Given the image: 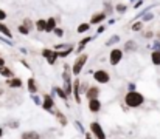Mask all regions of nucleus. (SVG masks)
I'll return each instance as SVG.
<instances>
[{
  "mask_svg": "<svg viewBox=\"0 0 160 139\" xmlns=\"http://www.w3.org/2000/svg\"><path fill=\"white\" fill-rule=\"evenodd\" d=\"M89 28H90V23H81V25L78 26V33H79V34H84L86 31H89Z\"/></svg>",
  "mask_w": 160,
  "mask_h": 139,
  "instance_id": "obj_22",
  "label": "nucleus"
},
{
  "mask_svg": "<svg viewBox=\"0 0 160 139\" xmlns=\"http://www.w3.org/2000/svg\"><path fill=\"white\" fill-rule=\"evenodd\" d=\"M28 91L31 93V94H36L38 93V85H36V81L33 77L28 79Z\"/></svg>",
  "mask_w": 160,
  "mask_h": 139,
  "instance_id": "obj_17",
  "label": "nucleus"
},
{
  "mask_svg": "<svg viewBox=\"0 0 160 139\" xmlns=\"http://www.w3.org/2000/svg\"><path fill=\"white\" fill-rule=\"evenodd\" d=\"M0 33H2L3 36L9 37V39H11V36H12V34H11V30H9V28H8L3 22H0Z\"/></svg>",
  "mask_w": 160,
  "mask_h": 139,
  "instance_id": "obj_20",
  "label": "nucleus"
},
{
  "mask_svg": "<svg viewBox=\"0 0 160 139\" xmlns=\"http://www.w3.org/2000/svg\"><path fill=\"white\" fill-rule=\"evenodd\" d=\"M151 60H152V63L154 65H160V51H152V54H151Z\"/></svg>",
  "mask_w": 160,
  "mask_h": 139,
  "instance_id": "obj_21",
  "label": "nucleus"
},
{
  "mask_svg": "<svg viewBox=\"0 0 160 139\" xmlns=\"http://www.w3.org/2000/svg\"><path fill=\"white\" fill-rule=\"evenodd\" d=\"M0 67H5V59L0 57Z\"/></svg>",
  "mask_w": 160,
  "mask_h": 139,
  "instance_id": "obj_36",
  "label": "nucleus"
},
{
  "mask_svg": "<svg viewBox=\"0 0 160 139\" xmlns=\"http://www.w3.org/2000/svg\"><path fill=\"white\" fill-rule=\"evenodd\" d=\"M87 59H89L87 54H79V56L76 57V60H75V63H73V67H72V73H73L75 76H78V74L82 71L84 65L87 63Z\"/></svg>",
  "mask_w": 160,
  "mask_h": 139,
  "instance_id": "obj_2",
  "label": "nucleus"
},
{
  "mask_svg": "<svg viewBox=\"0 0 160 139\" xmlns=\"http://www.w3.org/2000/svg\"><path fill=\"white\" fill-rule=\"evenodd\" d=\"M142 25H143L142 22H137V23L132 25V30H134V31H140V30H142Z\"/></svg>",
  "mask_w": 160,
  "mask_h": 139,
  "instance_id": "obj_31",
  "label": "nucleus"
},
{
  "mask_svg": "<svg viewBox=\"0 0 160 139\" xmlns=\"http://www.w3.org/2000/svg\"><path fill=\"white\" fill-rule=\"evenodd\" d=\"M56 113V118H58V121H59V124L62 125V127H65L67 124H68V121H67V118H65V114L62 113V111H54Z\"/></svg>",
  "mask_w": 160,
  "mask_h": 139,
  "instance_id": "obj_16",
  "label": "nucleus"
},
{
  "mask_svg": "<svg viewBox=\"0 0 160 139\" xmlns=\"http://www.w3.org/2000/svg\"><path fill=\"white\" fill-rule=\"evenodd\" d=\"M45 111H48V113H53L54 111V100L53 97L50 96V94H45L44 96V100H42V105H41Z\"/></svg>",
  "mask_w": 160,
  "mask_h": 139,
  "instance_id": "obj_6",
  "label": "nucleus"
},
{
  "mask_svg": "<svg viewBox=\"0 0 160 139\" xmlns=\"http://www.w3.org/2000/svg\"><path fill=\"white\" fill-rule=\"evenodd\" d=\"M17 30H19V33H20V34H23V36H27V34L30 33V30H27L23 25H19V28H17Z\"/></svg>",
  "mask_w": 160,
  "mask_h": 139,
  "instance_id": "obj_28",
  "label": "nucleus"
},
{
  "mask_svg": "<svg viewBox=\"0 0 160 139\" xmlns=\"http://www.w3.org/2000/svg\"><path fill=\"white\" fill-rule=\"evenodd\" d=\"M93 79L98 82V84H107L109 81H110V76H109V73H107L106 70H97L95 73H93Z\"/></svg>",
  "mask_w": 160,
  "mask_h": 139,
  "instance_id": "obj_5",
  "label": "nucleus"
},
{
  "mask_svg": "<svg viewBox=\"0 0 160 139\" xmlns=\"http://www.w3.org/2000/svg\"><path fill=\"white\" fill-rule=\"evenodd\" d=\"M2 94H3V90H2V88H0V96H2Z\"/></svg>",
  "mask_w": 160,
  "mask_h": 139,
  "instance_id": "obj_39",
  "label": "nucleus"
},
{
  "mask_svg": "<svg viewBox=\"0 0 160 139\" xmlns=\"http://www.w3.org/2000/svg\"><path fill=\"white\" fill-rule=\"evenodd\" d=\"M22 79H19V77H11V79H8L6 81V85L9 87V88H22Z\"/></svg>",
  "mask_w": 160,
  "mask_h": 139,
  "instance_id": "obj_14",
  "label": "nucleus"
},
{
  "mask_svg": "<svg viewBox=\"0 0 160 139\" xmlns=\"http://www.w3.org/2000/svg\"><path fill=\"white\" fill-rule=\"evenodd\" d=\"M103 31H104V26H100V28H98V34H101Z\"/></svg>",
  "mask_w": 160,
  "mask_h": 139,
  "instance_id": "obj_37",
  "label": "nucleus"
},
{
  "mask_svg": "<svg viewBox=\"0 0 160 139\" xmlns=\"http://www.w3.org/2000/svg\"><path fill=\"white\" fill-rule=\"evenodd\" d=\"M84 138H86V139H93V136H92V133H89V132H86V135H84Z\"/></svg>",
  "mask_w": 160,
  "mask_h": 139,
  "instance_id": "obj_35",
  "label": "nucleus"
},
{
  "mask_svg": "<svg viewBox=\"0 0 160 139\" xmlns=\"http://www.w3.org/2000/svg\"><path fill=\"white\" fill-rule=\"evenodd\" d=\"M124 104L129 108H138L145 104V96L138 91H129L124 96Z\"/></svg>",
  "mask_w": 160,
  "mask_h": 139,
  "instance_id": "obj_1",
  "label": "nucleus"
},
{
  "mask_svg": "<svg viewBox=\"0 0 160 139\" xmlns=\"http://www.w3.org/2000/svg\"><path fill=\"white\" fill-rule=\"evenodd\" d=\"M115 42H118V36H113L110 40H107L106 45H112V44H115Z\"/></svg>",
  "mask_w": 160,
  "mask_h": 139,
  "instance_id": "obj_33",
  "label": "nucleus"
},
{
  "mask_svg": "<svg viewBox=\"0 0 160 139\" xmlns=\"http://www.w3.org/2000/svg\"><path fill=\"white\" fill-rule=\"evenodd\" d=\"M45 26H47V20H45V19H39V20L36 22V30H38V31L44 33V31H45Z\"/></svg>",
  "mask_w": 160,
  "mask_h": 139,
  "instance_id": "obj_19",
  "label": "nucleus"
},
{
  "mask_svg": "<svg viewBox=\"0 0 160 139\" xmlns=\"http://www.w3.org/2000/svg\"><path fill=\"white\" fill-rule=\"evenodd\" d=\"M64 85H65L64 93H65L67 96H72V81H70L68 71H65V73H64Z\"/></svg>",
  "mask_w": 160,
  "mask_h": 139,
  "instance_id": "obj_12",
  "label": "nucleus"
},
{
  "mask_svg": "<svg viewBox=\"0 0 160 139\" xmlns=\"http://www.w3.org/2000/svg\"><path fill=\"white\" fill-rule=\"evenodd\" d=\"M89 111L90 113H100L101 111V102H100V99L89 100Z\"/></svg>",
  "mask_w": 160,
  "mask_h": 139,
  "instance_id": "obj_8",
  "label": "nucleus"
},
{
  "mask_svg": "<svg viewBox=\"0 0 160 139\" xmlns=\"http://www.w3.org/2000/svg\"><path fill=\"white\" fill-rule=\"evenodd\" d=\"M121 57H123V51L120 48H113L110 51V54H109V63L115 67V65H118L121 62Z\"/></svg>",
  "mask_w": 160,
  "mask_h": 139,
  "instance_id": "obj_4",
  "label": "nucleus"
},
{
  "mask_svg": "<svg viewBox=\"0 0 160 139\" xmlns=\"http://www.w3.org/2000/svg\"><path fill=\"white\" fill-rule=\"evenodd\" d=\"M104 20H106V12H97V14L92 16L90 25H100V23H103Z\"/></svg>",
  "mask_w": 160,
  "mask_h": 139,
  "instance_id": "obj_9",
  "label": "nucleus"
},
{
  "mask_svg": "<svg viewBox=\"0 0 160 139\" xmlns=\"http://www.w3.org/2000/svg\"><path fill=\"white\" fill-rule=\"evenodd\" d=\"M90 133H92V136L95 139H107L106 133H104V130H103V127H101V124L97 122V121L90 122Z\"/></svg>",
  "mask_w": 160,
  "mask_h": 139,
  "instance_id": "obj_3",
  "label": "nucleus"
},
{
  "mask_svg": "<svg viewBox=\"0 0 160 139\" xmlns=\"http://www.w3.org/2000/svg\"><path fill=\"white\" fill-rule=\"evenodd\" d=\"M42 56L47 59V62L50 63V65H53L54 60L58 59V51H53V49H42Z\"/></svg>",
  "mask_w": 160,
  "mask_h": 139,
  "instance_id": "obj_7",
  "label": "nucleus"
},
{
  "mask_svg": "<svg viewBox=\"0 0 160 139\" xmlns=\"http://www.w3.org/2000/svg\"><path fill=\"white\" fill-rule=\"evenodd\" d=\"M20 139H41V133L34 132V130H28L20 135Z\"/></svg>",
  "mask_w": 160,
  "mask_h": 139,
  "instance_id": "obj_13",
  "label": "nucleus"
},
{
  "mask_svg": "<svg viewBox=\"0 0 160 139\" xmlns=\"http://www.w3.org/2000/svg\"><path fill=\"white\" fill-rule=\"evenodd\" d=\"M89 100H92V99H98V96H100V88L98 87H89V90L86 91L84 94Z\"/></svg>",
  "mask_w": 160,
  "mask_h": 139,
  "instance_id": "obj_11",
  "label": "nucleus"
},
{
  "mask_svg": "<svg viewBox=\"0 0 160 139\" xmlns=\"http://www.w3.org/2000/svg\"><path fill=\"white\" fill-rule=\"evenodd\" d=\"M54 91H56V94H58V96H59V97H61L62 100H65V102H67V99H68V96H67V94L64 93V90H62L61 87H59V88H54Z\"/></svg>",
  "mask_w": 160,
  "mask_h": 139,
  "instance_id": "obj_23",
  "label": "nucleus"
},
{
  "mask_svg": "<svg viewBox=\"0 0 160 139\" xmlns=\"http://www.w3.org/2000/svg\"><path fill=\"white\" fill-rule=\"evenodd\" d=\"M8 127H9V128H17V127H19V122H17V121L8 122Z\"/></svg>",
  "mask_w": 160,
  "mask_h": 139,
  "instance_id": "obj_32",
  "label": "nucleus"
},
{
  "mask_svg": "<svg viewBox=\"0 0 160 139\" xmlns=\"http://www.w3.org/2000/svg\"><path fill=\"white\" fill-rule=\"evenodd\" d=\"M56 19L54 17H50V19H47V26H45V31L47 33H50V31H53L54 28H56Z\"/></svg>",
  "mask_w": 160,
  "mask_h": 139,
  "instance_id": "obj_15",
  "label": "nucleus"
},
{
  "mask_svg": "<svg viewBox=\"0 0 160 139\" xmlns=\"http://www.w3.org/2000/svg\"><path fill=\"white\" fill-rule=\"evenodd\" d=\"M128 51H131V49H137V44L134 42V40H129L128 44H126V46H124Z\"/></svg>",
  "mask_w": 160,
  "mask_h": 139,
  "instance_id": "obj_26",
  "label": "nucleus"
},
{
  "mask_svg": "<svg viewBox=\"0 0 160 139\" xmlns=\"http://www.w3.org/2000/svg\"><path fill=\"white\" fill-rule=\"evenodd\" d=\"M27 30H31V28H34V23L30 20V19H23V23H22Z\"/></svg>",
  "mask_w": 160,
  "mask_h": 139,
  "instance_id": "obj_25",
  "label": "nucleus"
},
{
  "mask_svg": "<svg viewBox=\"0 0 160 139\" xmlns=\"http://www.w3.org/2000/svg\"><path fill=\"white\" fill-rule=\"evenodd\" d=\"M90 40H92V37H84V39H82L81 42H79V48H78V51H81V49H82L84 46L87 45V44H89Z\"/></svg>",
  "mask_w": 160,
  "mask_h": 139,
  "instance_id": "obj_24",
  "label": "nucleus"
},
{
  "mask_svg": "<svg viewBox=\"0 0 160 139\" xmlns=\"http://www.w3.org/2000/svg\"><path fill=\"white\" fill-rule=\"evenodd\" d=\"M53 33L58 36V37H62V36H64V30H61V28H54Z\"/></svg>",
  "mask_w": 160,
  "mask_h": 139,
  "instance_id": "obj_30",
  "label": "nucleus"
},
{
  "mask_svg": "<svg viewBox=\"0 0 160 139\" xmlns=\"http://www.w3.org/2000/svg\"><path fill=\"white\" fill-rule=\"evenodd\" d=\"M126 8H128L126 5H121V3H118V5H117V12H120V14H121V12H126Z\"/></svg>",
  "mask_w": 160,
  "mask_h": 139,
  "instance_id": "obj_27",
  "label": "nucleus"
},
{
  "mask_svg": "<svg viewBox=\"0 0 160 139\" xmlns=\"http://www.w3.org/2000/svg\"><path fill=\"white\" fill-rule=\"evenodd\" d=\"M3 135H5V132H3V127H0V138H3Z\"/></svg>",
  "mask_w": 160,
  "mask_h": 139,
  "instance_id": "obj_38",
  "label": "nucleus"
},
{
  "mask_svg": "<svg viewBox=\"0 0 160 139\" xmlns=\"http://www.w3.org/2000/svg\"><path fill=\"white\" fill-rule=\"evenodd\" d=\"M5 19H6V12H5L3 9H0V22L5 20Z\"/></svg>",
  "mask_w": 160,
  "mask_h": 139,
  "instance_id": "obj_34",
  "label": "nucleus"
},
{
  "mask_svg": "<svg viewBox=\"0 0 160 139\" xmlns=\"http://www.w3.org/2000/svg\"><path fill=\"white\" fill-rule=\"evenodd\" d=\"M75 125L78 127V130H79V132H81L82 135H86V130H84V127L81 125V122H79V121H75Z\"/></svg>",
  "mask_w": 160,
  "mask_h": 139,
  "instance_id": "obj_29",
  "label": "nucleus"
},
{
  "mask_svg": "<svg viewBox=\"0 0 160 139\" xmlns=\"http://www.w3.org/2000/svg\"><path fill=\"white\" fill-rule=\"evenodd\" d=\"M79 84H81V81H78V79H75L73 81V97H75V100H76V104H81V94H79Z\"/></svg>",
  "mask_w": 160,
  "mask_h": 139,
  "instance_id": "obj_10",
  "label": "nucleus"
},
{
  "mask_svg": "<svg viewBox=\"0 0 160 139\" xmlns=\"http://www.w3.org/2000/svg\"><path fill=\"white\" fill-rule=\"evenodd\" d=\"M0 74L3 76V77H8V79H11V77H14V74H12V71L8 68V67H0Z\"/></svg>",
  "mask_w": 160,
  "mask_h": 139,
  "instance_id": "obj_18",
  "label": "nucleus"
}]
</instances>
